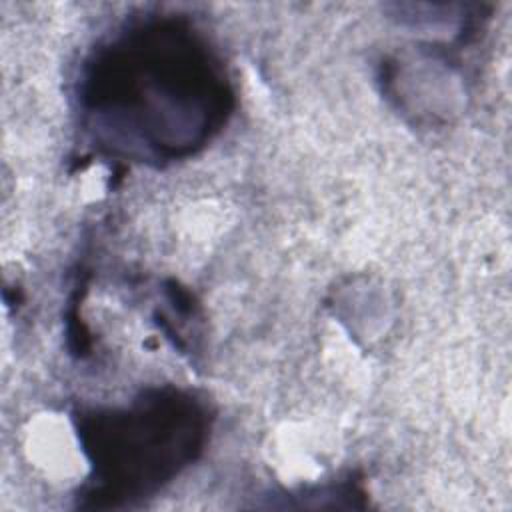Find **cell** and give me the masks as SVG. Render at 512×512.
Instances as JSON below:
<instances>
[{"label":"cell","instance_id":"1","mask_svg":"<svg viewBox=\"0 0 512 512\" xmlns=\"http://www.w3.org/2000/svg\"><path fill=\"white\" fill-rule=\"evenodd\" d=\"M80 96L106 142L162 160L210 140L232 106L220 62L188 24L172 18L136 24L100 48Z\"/></svg>","mask_w":512,"mask_h":512},{"label":"cell","instance_id":"2","mask_svg":"<svg viewBox=\"0 0 512 512\" xmlns=\"http://www.w3.org/2000/svg\"><path fill=\"white\" fill-rule=\"evenodd\" d=\"M206 428L204 406L182 390H152L130 408L82 418L96 504L104 498L116 506L160 488L198 456Z\"/></svg>","mask_w":512,"mask_h":512}]
</instances>
